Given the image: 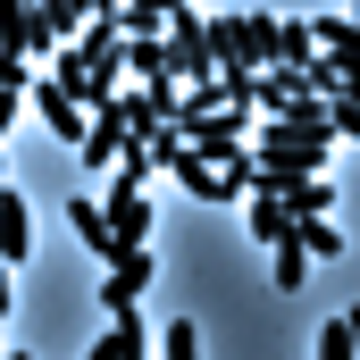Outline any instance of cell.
<instances>
[{"label": "cell", "mask_w": 360, "mask_h": 360, "mask_svg": "<svg viewBox=\"0 0 360 360\" xmlns=\"http://www.w3.org/2000/svg\"><path fill=\"white\" fill-rule=\"evenodd\" d=\"M344 134H335V117H327V101H302V109H285V117H260L252 126V160L269 168V176H327V151H335Z\"/></svg>", "instance_id": "6da1fadb"}, {"label": "cell", "mask_w": 360, "mask_h": 360, "mask_svg": "<svg viewBox=\"0 0 360 360\" xmlns=\"http://www.w3.org/2000/svg\"><path fill=\"white\" fill-rule=\"evenodd\" d=\"M168 68H176V84H218V34H210V17H193L176 8V25H168Z\"/></svg>", "instance_id": "7a4b0ae2"}, {"label": "cell", "mask_w": 360, "mask_h": 360, "mask_svg": "<svg viewBox=\"0 0 360 360\" xmlns=\"http://www.w3.org/2000/svg\"><path fill=\"white\" fill-rule=\"evenodd\" d=\"M34 117H42V126H51L59 143H76V151L92 143V109H84V101H76L68 84H51V76L34 84Z\"/></svg>", "instance_id": "3957f363"}, {"label": "cell", "mask_w": 360, "mask_h": 360, "mask_svg": "<svg viewBox=\"0 0 360 360\" xmlns=\"http://www.w3.org/2000/svg\"><path fill=\"white\" fill-rule=\"evenodd\" d=\"M151 269H160V260H151V252H126V260H117V269L101 276V310H109V319H126V310H134V302H143V293H151Z\"/></svg>", "instance_id": "277c9868"}, {"label": "cell", "mask_w": 360, "mask_h": 360, "mask_svg": "<svg viewBox=\"0 0 360 360\" xmlns=\"http://www.w3.org/2000/svg\"><path fill=\"white\" fill-rule=\"evenodd\" d=\"M126 151H134V126H126L117 109H101V117H92V143H84V168H92V176H117Z\"/></svg>", "instance_id": "5b68a950"}, {"label": "cell", "mask_w": 360, "mask_h": 360, "mask_svg": "<svg viewBox=\"0 0 360 360\" xmlns=\"http://www.w3.org/2000/svg\"><path fill=\"white\" fill-rule=\"evenodd\" d=\"M68 226H76V243H84L92 260H101V276L126 260V252H117V235H109V210H101V201H68Z\"/></svg>", "instance_id": "8992f818"}, {"label": "cell", "mask_w": 360, "mask_h": 360, "mask_svg": "<svg viewBox=\"0 0 360 360\" xmlns=\"http://www.w3.org/2000/svg\"><path fill=\"white\" fill-rule=\"evenodd\" d=\"M25 252H34V210L17 184H0V269H17Z\"/></svg>", "instance_id": "52a82bcc"}, {"label": "cell", "mask_w": 360, "mask_h": 360, "mask_svg": "<svg viewBox=\"0 0 360 360\" xmlns=\"http://www.w3.org/2000/svg\"><path fill=\"white\" fill-rule=\"evenodd\" d=\"M101 210H109V235H117V252H143V243H151V201H143V193H109Z\"/></svg>", "instance_id": "ba28073f"}, {"label": "cell", "mask_w": 360, "mask_h": 360, "mask_svg": "<svg viewBox=\"0 0 360 360\" xmlns=\"http://www.w3.org/2000/svg\"><path fill=\"white\" fill-rule=\"evenodd\" d=\"M168 176H176L184 193H193V201H235V176H218V168H201L193 151H176V160H168Z\"/></svg>", "instance_id": "9c48e42d"}, {"label": "cell", "mask_w": 360, "mask_h": 360, "mask_svg": "<svg viewBox=\"0 0 360 360\" xmlns=\"http://www.w3.org/2000/svg\"><path fill=\"white\" fill-rule=\"evenodd\" d=\"M126 76H143V92L176 84V68H168V42H126Z\"/></svg>", "instance_id": "30bf717a"}, {"label": "cell", "mask_w": 360, "mask_h": 360, "mask_svg": "<svg viewBox=\"0 0 360 360\" xmlns=\"http://www.w3.org/2000/svg\"><path fill=\"white\" fill-rule=\"evenodd\" d=\"M252 243H269V252H285V243H302V226L285 218V201H252Z\"/></svg>", "instance_id": "8fae6325"}, {"label": "cell", "mask_w": 360, "mask_h": 360, "mask_svg": "<svg viewBox=\"0 0 360 360\" xmlns=\"http://www.w3.org/2000/svg\"><path fill=\"white\" fill-rule=\"evenodd\" d=\"M17 51H25V59H34V51H68L59 25H51V8H17Z\"/></svg>", "instance_id": "7c38bea8"}, {"label": "cell", "mask_w": 360, "mask_h": 360, "mask_svg": "<svg viewBox=\"0 0 360 360\" xmlns=\"http://www.w3.org/2000/svg\"><path fill=\"white\" fill-rule=\"evenodd\" d=\"M160 360H201V327L193 319H168L160 327Z\"/></svg>", "instance_id": "4fadbf2b"}, {"label": "cell", "mask_w": 360, "mask_h": 360, "mask_svg": "<svg viewBox=\"0 0 360 360\" xmlns=\"http://www.w3.org/2000/svg\"><path fill=\"white\" fill-rule=\"evenodd\" d=\"M151 168H160V151H151V143H134V151H126V168H117V184H109V193H143V184H151Z\"/></svg>", "instance_id": "5bb4252c"}, {"label": "cell", "mask_w": 360, "mask_h": 360, "mask_svg": "<svg viewBox=\"0 0 360 360\" xmlns=\"http://www.w3.org/2000/svg\"><path fill=\"white\" fill-rule=\"evenodd\" d=\"M302 276H310V252L285 243V252H276V293H302Z\"/></svg>", "instance_id": "9a60e30c"}, {"label": "cell", "mask_w": 360, "mask_h": 360, "mask_svg": "<svg viewBox=\"0 0 360 360\" xmlns=\"http://www.w3.org/2000/svg\"><path fill=\"white\" fill-rule=\"evenodd\" d=\"M319 360H360V344H352V327H344V319H327V327H319Z\"/></svg>", "instance_id": "2e32d148"}, {"label": "cell", "mask_w": 360, "mask_h": 360, "mask_svg": "<svg viewBox=\"0 0 360 360\" xmlns=\"http://www.w3.org/2000/svg\"><path fill=\"white\" fill-rule=\"evenodd\" d=\"M302 252H319V260H335V252H344V235H335V218H327V226H302Z\"/></svg>", "instance_id": "e0dca14e"}, {"label": "cell", "mask_w": 360, "mask_h": 360, "mask_svg": "<svg viewBox=\"0 0 360 360\" xmlns=\"http://www.w3.org/2000/svg\"><path fill=\"white\" fill-rule=\"evenodd\" d=\"M84 360H126V344H117V327H109V335H101V344H92Z\"/></svg>", "instance_id": "ac0fdd59"}, {"label": "cell", "mask_w": 360, "mask_h": 360, "mask_svg": "<svg viewBox=\"0 0 360 360\" xmlns=\"http://www.w3.org/2000/svg\"><path fill=\"white\" fill-rule=\"evenodd\" d=\"M344 327H352V344H360V302H352V310H344Z\"/></svg>", "instance_id": "d6986e66"}, {"label": "cell", "mask_w": 360, "mask_h": 360, "mask_svg": "<svg viewBox=\"0 0 360 360\" xmlns=\"http://www.w3.org/2000/svg\"><path fill=\"white\" fill-rule=\"evenodd\" d=\"M0 360H34V352H0Z\"/></svg>", "instance_id": "ffe728a7"}]
</instances>
